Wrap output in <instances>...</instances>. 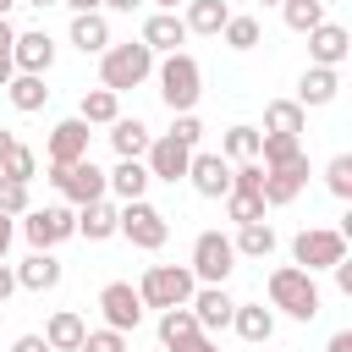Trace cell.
<instances>
[{"instance_id": "cell-1", "label": "cell", "mask_w": 352, "mask_h": 352, "mask_svg": "<svg viewBox=\"0 0 352 352\" xmlns=\"http://www.w3.org/2000/svg\"><path fill=\"white\" fill-rule=\"evenodd\" d=\"M154 77V50L138 38H126V44H110L104 55H99V88H110V94H126V88H138V82H148Z\"/></svg>"}, {"instance_id": "cell-2", "label": "cell", "mask_w": 352, "mask_h": 352, "mask_svg": "<svg viewBox=\"0 0 352 352\" xmlns=\"http://www.w3.org/2000/svg\"><path fill=\"white\" fill-rule=\"evenodd\" d=\"M319 302H324V297H319V286H314L308 270H297V264L270 270V308H280V314H292V319H314Z\"/></svg>"}, {"instance_id": "cell-3", "label": "cell", "mask_w": 352, "mask_h": 352, "mask_svg": "<svg viewBox=\"0 0 352 352\" xmlns=\"http://www.w3.org/2000/svg\"><path fill=\"white\" fill-rule=\"evenodd\" d=\"M198 94H204V72H198V60H192L187 50H170V55L160 60V99L170 104V116H182V110L198 104Z\"/></svg>"}, {"instance_id": "cell-4", "label": "cell", "mask_w": 352, "mask_h": 352, "mask_svg": "<svg viewBox=\"0 0 352 352\" xmlns=\"http://www.w3.org/2000/svg\"><path fill=\"white\" fill-rule=\"evenodd\" d=\"M192 292H198V280H192V270H187V264H148V270H143V280H138L143 308H182Z\"/></svg>"}, {"instance_id": "cell-5", "label": "cell", "mask_w": 352, "mask_h": 352, "mask_svg": "<svg viewBox=\"0 0 352 352\" xmlns=\"http://www.w3.org/2000/svg\"><path fill=\"white\" fill-rule=\"evenodd\" d=\"M116 231L132 242V248H143V253H154V248H165V236H170V220L148 204V198H126L121 204V214H116Z\"/></svg>"}, {"instance_id": "cell-6", "label": "cell", "mask_w": 352, "mask_h": 352, "mask_svg": "<svg viewBox=\"0 0 352 352\" xmlns=\"http://www.w3.org/2000/svg\"><path fill=\"white\" fill-rule=\"evenodd\" d=\"M346 258V231H330V226H308V231H297L292 236V264L297 270H330V264H341Z\"/></svg>"}, {"instance_id": "cell-7", "label": "cell", "mask_w": 352, "mask_h": 352, "mask_svg": "<svg viewBox=\"0 0 352 352\" xmlns=\"http://www.w3.org/2000/svg\"><path fill=\"white\" fill-rule=\"evenodd\" d=\"M192 280H204V286H226V275L236 270V248H231V236H220V231H198V242H192Z\"/></svg>"}, {"instance_id": "cell-8", "label": "cell", "mask_w": 352, "mask_h": 352, "mask_svg": "<svg viewBox=\"0 0 352 352\" xmlns=\"http://www.w3.org/2000/svg\"><path fill=\"white\" fill-rule=\"evenodd\" d=\"M187 160H192V148H187L182 138H170V132L148 138V148H143L148 182H182V176H187Z\"/></svg>"}, {"instance_id": "cell-9", "label": "cell", "mask_w": 352, "mask_h": 352, "mask_svg": "<svg viewBox=\"0 0 352 352\" xmlns=\"http://www.w3.org/2000/svg\"><path fill=\"white\" fill-rule=\"evenodd\" d=\"M50 182L72 198V204H94V198H104L110 187H104V170L94 165V160H77V165H50Z\"/></svg>"}, {"instance_id": "cell-10", "label": "cell", "mask_w": 352, "mask_h": 352, "mask_svg": "<svg viewBox=\"0 0 352 352\" xmlns=\"http://www.w3.org/2000/svg\"><path fill=\"white\" fill-rule=\"evenodd\" d=\"M22 236H28L33 248H60L66 236H77V214H72V209H60V204H50V209H28Z\"/></svg>"}, {"instance_id": "cell-11", "label": "cell", "mask_w": 352, "mask_h": 352, "mask_svg": "<svg viewBox=\"0 0 352 352\" xmlns=\"http://www.w3.org/2000/svg\"><path fill=\"white\" fill-rule=\"evenodd\" d=\"M99 314H104V324L110 330H138L143 324V297H138V286H126V280H110L104 292H99Z\"/></svg>"}, {"instance_id": "cell-12", "label": "cell", "mask_w": 352, "mask_h": 352, "mask_svg": "<svg viewBox=\"0 0 352 352\" xmlns=\"http://www.w3.org/2000/svg\"><path fill=\"white\" fill-rule=\"evenodd\" d=\"M88 121L82 116H72V121H60L55 132H50V143H44V160L50 165H77V160H88Z\"/></svg>"}, {"instance_id": "cell-13", "label": "cell", "mask_w": 352, "mask_h": 352, "mask_svg": "<svg viewBox=\"0 0 352 352\" xmlns=\"http://www.w3.org/2000/svg\"><path fill=\"white\" fill-rule=\"evenodd\" d=\"M187 182H192V192H204V198H226V192H231V160H226V154H192V160H187Z\"/></svg>"}, {"instance_id": "cell-14", "label": "cell", "mask_w": 352, "mask_h": 352, "mask_svg": "<svg viewBox=\"0 0 352 352\" xmlns=\"http://www.w3.org/2000/svg\"><path fill=\"white\" fill-rule=\"evenodd\" d=\"M11 60H16V72H50L55 66V38L44 33V28H28V33H16L11 38Z\"/></svg>"}, {"instance_id": "cell-15", "label": "cell", "mask_w": 352, "mask_h": 352, "mask_svg": "<svg viewBox=\"0 0 352 352\" xmlns=\"http://www.w3.org/2000/svg\"><path fill=\"white\" fill-rule=\"evenodd\" d=\"M302 187H308V154H297L292 165H275V170H264V187H258V192H264V204L275 209V204H292Z\"/></svg>"}, {"instance_id": "cell-16", "label": "cell", "mask_w": 352, "mask_h": 352, "mask_svg": "<svg viewBox=\"0 0 352 352\" xmlns=\"http://www.w3.org/2000/svg\"><path fill=\"white\" fill-rule=\"evenodd\" d=\"M346 50H352V38H346V28L341 22H319V28H308V55H314V66H341L346 60Z\"/></svg>"}, {"instance_id": "cell-17", "label": "cell", "mask_w": 352, "mask_h": 352, "mask_svg": "<svg viewBox=\"0 0 352 352\" xmlns=\"http://www.w3.org/2000/svg\"><path fill=\"white\" fill-rule=\"evenodd\" d=\"M60 275H66V270H60V258H55L50 248H33V253L16 264V286H28V292H55Z\"/></svg>"}, {"instance_id": "cell-18", "label": "cell", "mask_w": 352, "mask_h": 352, "mask_svg": "<svg viewBox=\"0 0 352 352\" xmlns=\"http://www.w3.org/2000/svg\"><path fill=\"white\" fill-rule=\"evenodd\" d=\"M187 308H192L198 330H226L236 302H231V292H226V286H204V292H192V297H187Z\"/></svg>"}, {"instance_id": "cell-19", "label": "cell", "mask_w": 352, "mask_h": 352, "mask_svg": "<svg viewBox=\"0 0 352 352\" xmlns=\"http://www.w3.org/2000/svg\"><path fill=\"white\" fill-rule=\"evenodd\" d=\"M143 44H148L154 55H170L176 44H187V22H182L176 11H154V16L143 22Z\"/></svg>"}, {"instance_id": "cell-20", "label": "cell", "mask_w": 352, "mask_h": 352, "mask_svg": "<svg viewBox=\"0 0 352 352\" xmlns=\"http://www.w3.org/2000/svg\"><path fill=\"white\" fill-rule=\"evenodd\" d=\"M72 44H77L82 55H104V50H110V22H104V11H77V16H72Z\"/></svg>"}, {"instance_id": "cell-21", "label": "cell", "mask_w": 352, "mask_h": 352, "mask_svg": "<svg viewBox=\"0 0 352 352\" xmlns=\"http://www.w3.org/2000/svg\"><path fill=\"white\" fill-rule=\"evenodd\" d=\"M231 330H236L242 341H253V346H258V341H270V336H275V314H270L264 302H236V308H231Z\"/></svg>"}, {"instance_id": "cell-22", "label": "cell", "mask_w": 352, "mask_h": 352, "mask_svg": "<svg viewBox=\"0 0 352 352\" xmlns=\"http://www.w3.org/2000/svg\"><path fill=\"white\" fill-rule=\"evenodd\" d=\"M341 94V77H336V66H308L302 72V82H297V104L308 110V104H330Z\"/></svg>"}, {"instance_id": "cell-23", "label": "cell", "mask_w": 352, "mask_h": 352, "mask_svg": "<svg viewBox=\"0 0 352 352\" xmlns=\"http://www.w3.org/2000/svg\"><path fill=\"white\" fill-rule=\"evenodd\" d=\"M148 138H154V132H148L138 116H116V121H110V148H116L121 160H143Z\"/></svg>"}, {"instance_id": "cell-24", "label": "cell", "mask_w": 352, "mask_h": 352, "mask_svg": "<svg viewBox=\"0 0 352 352\" xmlns=\"http://www.w3.org/2000/svg\"><path fill=\"white\" fill-rule=\"evenodd\" d=\"M104 187L126 204V198H143L148 192V165L143 160H116V170H104Z\"/></svg>"}, {"instance_id": "cell-25", "label": "cell", "mask_w": 352, "mask_h": 352, "mask_svg": "<svg viewBox=\"0 0 352 352\" xmlns=\"http://www.w3.org/2000/svg\"><path fill=\"white\" fill-rule=\"evenodd\" d=\"M82 336H88V324H82V314H72V308L50 314V324H44L50 352H77V346H82Z\"/></svg>"}, {"instance_id": "cell-26", "label": "cell", "mask_w": 352, "mask_h": 352, "mask_svg": "<svg viewBox=\"0 0 352 352\" xmlns=\"http://www.w3.org/2000/svg\"><path fill=\"white\" fill-rule=\"evenodd\" d=\"M116 204L110 198H94V204H82V214H77V236H88V242H104V236H116Z\"/></svg>"}, {"instance_id": "cell-27", "label": "cell", "mask_w": 352, "mask_h": 352, "mask_svg": "<svg viewBox=\"0 0 352 352\" xmlns=\"http://www.w3.org/2000/svg\"><path fill=\"white\" fill-rule=\"evenodd\" d=\"M231 248H236V258H270L275 253V226L270 220H248V226H236Z\"/></svg>"}, {"instance_id": "cell-28", "label": "cell", "mask_w": 352, "mask_h": 352, "mask_svg": "<svg viewBox=\"0 0 352 352\" xmlns=\"http://www.w3.org/2000/svg\"><path fill=\"white\" fill-rule=\"evenodd\" d=\"M6 99H11L22 116H33V110H44L50 88H44V77H38V72H16V77L6 82Z\"/></svg>"}, {"instance_id": "cell-29", "label": "cell", "mask_w": 352, "mask_h": 352, "mask_svg": "<svg viewBox=\"0 0 352 352\" xmlns=\"http://www.w3.org/2000/svg\"><path fill=\"white\" fill-rule=\"evenodd\" d=\"M264 132H292V138H302V132H308V110H302L297 99H270V104H264Z\"/></svg>"}, {"instance_id": "cell-30", "label": "cell", "mask_w": 352, "mask_h": 352, "mask_svg": "<svg viewBox=\"0 0 352 352\" xmlns=\"http://www.w3.org/2000/svg\"><path fill=\"white\" fill-rule=\"evenodd\" d=\"M192 336H198V319H192L187 302H182V308H160V341H165V352L187 346Z\"/></svg>"}, {"instance_id": "cell-31", "label": "cell", "mask_w": 352, "mask_h": 352, "mask_svg": "<svg viewBox=\"0 0 352 352\" xmlns=\"http://www.w3.org/2000/svg\"><path fill=\"white\" fill-rule=\"evenodd\" d=\"M226 16H231V6L226 0H187V33H204V38H214L220 28H226Z\"/></svg>"}, {"instance_id": "cell-32", "label": "cell", "mask_w": 352, "mask_h": 352, "mask_svg": "<svg viewBox=\"0 0 352 352\" xmlns=\"http://www.w3.org/2000/svg\"><path fill=\"white\" fill-rule=\"evenodd\" d=\"M297 154H302V138H292V132H258V165H264V170L292 165Z\"/></svg>"}, {"instance_id": "cell-33", "label": "cell", "mask_w": 352, "mask_h": 352, "mask_svg": "<svg viewBox=\"0 0 352 352\" xmlns=\"http://www.w3.org/2000/svg\"><path fill=\"white\" fill-rule=\"evenodd\" d=\"M77 116H82L88 126H110V121L121 116V94H110V88H88L82 104H77Z\"/></svg>"}, {"instance_id": "cell-34", "label": "cell", "mask_w": 352, "mask_h": 352, "mask_svg": "<svg viewBox=\"0 0 352 352\" xmlns=\"http://www.w3.org/2000/svg\"><path fill=\"white\" fill-rule=\"evenodd\" d=\"M0 176H11V182H33V176H38V154H33L28 143H11V148L0 154Z\"/></svg>"}, {"instance_id": "cell-35", "label": "cell", "mask_w": 352, "mask_h": 352, "mask_svg": "<svg viewBox=\"0 0 352 352\" xmlns=\"http://www.w3.org/2000/svg\"><path fill=\"white\" fill-rule=\"evenodd\" d=\"M280 16H286L292 33H308V28L324 22V0H280Z\"/></svg>"}, {"instance_id": "cell-36", "label": "cell", "mask_w": 352, "mask_h": 352, "mask_svg": "<svg viewBox=\"0 0 352 352\" xmlns=\"http://www.w3.org/2000/svg\"><path fill=\"white\" fill-rule=\"evenodd\" d=\"M220 154L226 160H258V126H231L220 138Z\"/></svg>"}, {"instance_id": "cell-37", "label": "cell", "mask_w": 352, "mask_h": 352, "mask_svg": "<svg viewBox=\"0 0 352 352\" xmlns=\"http://www.w3.org/2000/svg\"><path fill=\"white\" fill-rule=\"evenodd\" d=\"M264 209H270V204H264V192H236V187L226 192V214H231L236 226H248V220H264Z\"/></svg>"}, {"instance_id": "cell-38", "label": "cell", "mask_w": 352, "mask_h": 352, "mask_svg": "<svg viewBox=\"0 0 352 352\" xmlns=\"http://www.w3.org/2000/svg\"><path fill=\"white\" fill-rule=\"evenodd\" d=\"M220 33H226L231 50H253V44H258V22H253V16H226Z\"/></svg>"}, {"instance_id": "cell-39", "label": "cell", "mask_w": 352, "mask_h": 352, "mask_svg": "<svg viewBox=\"0 0 352 352\" xmlns=\"http://www.w3.org/2000/svg\"><path fill=\"white\" fill-rule=\"evenodd\" d=\"M324 187H330L336 198H352V154H336V160L324 165Z\"/></svg>"}, {"instance_id": "cell-40", "label": "cell", "mask_w": 352, "mask_h": 352, "mask_svg": "<svg viewBox=\"0 0 352 352\" xmlns=\"http://www.w3.org/2000/svg\"><path fill=\"white\" fill-rule=\"evenodd\" d=\"M33 204H28V182H11V176H0V214H28Z\"/></svg>"}, {"instance_id": "cell-41", "label": "cell", "mask_w": 352, "mask_h": 352, "mask_svg": "<svg viewBox=\"0 0 352 352\" xmlns=\"http://www.w3.org/2000/svg\"><path fill=\"white\" fill-rule=\"evenodd\" d=\"M77 352H126V336H121V330H110V324H104V330H88V336H82V346H77Z\"/></svg>"}, {"instance_id": "cell-42", "label": "cell", "mask_w": 352, "mask_h": 352, "mask_svg": "<svg viewBox=\"0 0 352 352\" xmlns=\"http://www.w3.org/2000/svg\"><path fill=\"white\" fill-rule=\"evenodd\" d=\"M231 187H236V192H258V187H264V165H258V160H242V165L231 170Z\"/></svg>"}, {"instance_id": "cell-43", "label": "cell", "mask_w": 352, "mask_h": 352, "mask_svg": "<svg viewBox=\"0 0 352 352\" xmlns=\"http://www.w3.org/2000/svg\"><path fill=\"white\" fill-rule=\"evenodd\" d=\"M170 138H182V143H187V148H192V143H198V138H204V121H198V116H192V110H182V116H176V121H170Z\"/></svg>"}, {"instance_id": "cell-44", "label": "cell", "mask_w": 352, "mask_h": 352, "mask_svg": "<svg viewBox=\"0 0 352 352\" xmlns=\"http://www.w3.org/2000/svg\"><path fill=\"white\" fill-rule=\"evenodd\" d=\"M11 352H50V341H44V336H16Z\"/></svg>"}, {"instance_id": "cell-45", "label": "cell", "mask_w": 352, "mask_h": 352, "mask_svg": "<svg viewBox=\"0 0 352 352\" xmlns=\"http://www.w3.org/2000/svg\"><path fill=\"white\" fill-rule=\"evenodd\" d=\"M11 292H16V270L0 258V308H6V297H11Z\"/></svg>"}, {"instance_id": "cell-46", "label": "cell", "mask_w": 352, "mask_h": 352, "mask_svg": "<svg viewBox=\"0 0 352 352\" xmlns=\"http://www.w3.org/2000/svg\"><path fill=\"white\" fill-rule=\"evenodd\" d=\"M330 270H336V286H341V292H346V297H352V264H346V258H341V264H330Z\"/></svg>"}, {"instance_id": "cell-47", "label": "cell", "mask_w": 352, "mask_h": 352, "mask_svg": "<svg viewBox=\"0 0 352 352\" xmlns=\"http://www.w3.org/2000/svg\"><path fill=\"white\" fill-rule=\"evenodd\" d=\"M324 352H352V330H336V336L324 341Z\"/></svg>"}, {"instance_id": "cell-48", "label": "cell", "mask_w": 352, "mask_h": 352, "mask_svg": "<svg viewBox=\"0 0 352 352\" xmlns=\"http://www.w3.org/2000/svg\"><path fill=\"white\" fill-rule=\"evenodd\" d=\"M176 352H220V346H214V341H209V336H204V330H198V336H192V341H187V346H176Z\"/></svg>"}, {"instance_id": "cell-49", "label": "cell", "mask_w": 352, "mask_h": 352, "mask_svg": "<svg viewBox=\"0 0 352 352\" xmlns=\"http://www.w3.org/2000/svg\"><path fill=\"white\" fill-rule=\"evenodd\" d=\"M11 38H16V28H11L6 16H0V55H11Z\"/></svg>"}, {"instance_id": "cell-50", "label": "cell", "mask_w": 352, "mask_h": 352, "mask_svg": "<svg viewBox=\"0 0 352 352\" xmlns=\"http://www.w3.org/2000/svg\"><path fill=\"white\" fill-rule=\"evenodd\" d=\"M11 231H16V226H11V214H0V258H6V248H11Z\"/></svg>"}, {"instance_id": "cell-51", "label": "cell", "mask_w": 352, "mask_h": 352, "mask_svg": "<svg viewBox=\"0 0 352 352\" xmlns=\"http://www.w3.org/2000/svg\"><path fill=\"white\" fill-rule=\"evenodd\" d=\"M11 77H16V60H11V55H0V88H6Z\"/></svg>"}, {"instance_id": "cell-52", "label": "cell", "mask_w": 352, "mask_h": 352, "mask_svg": "<svg viewBox=\"0 0 352 352\" xmlns=\"http://www.w3.org/2000/svg\"><path fill=\"white\" fill-rule=\"evenodd\" d=\"M60 6H72V16H77V11H99L104 0H60Z\"/></svg>"}, {"instance_id": "cell-53", "label": "cell", "mask_w": 352, "mask_h": 352, "mask_svg": "<svg viewBox=\"0 0 352 352\" xmlns=\"http://www.w3.org/2000/svg\"><path fill=\"white\" fill-rule=\"evenodd\" d=\"M104 6H110V11H138L143 0H104Z\"/></svg>"}, {"instance_id": "cell-54", "label": "cell", "mask_w": 352, "mask_h": 352, "mask_svg": "<svg viewBox=\"0 0 352 352\" xmlns=\"http://www.w3.org/2000/svg\"><path fill=\"white\" fill-rule=\"evenodd\" d=\"M11 143H16V132H6V126H0V154H6Z\"/></svg>"}, {"instance_id": "cell-55", "label": "cell", "mask_w": 352, "mask_h": 352, "mask_svg": "<svg viewBox=\"0 0 352 352\" xmlns=\"http://www.w3.org/2000/svg\"><path fill=\"white\" fill-rule=\"evenodd\" d=\"M154 6H160V11H176V6H187V0H154Z\"/></svg>"}, {"instance_id": "cell-56", "label": "cell", "mask_w": 352, "mask_h": 352, "mask_svg": "<svg viewBox=\"0 0 352 352\" xmlns=\"http://www.w3.org/2000/svg\"><path fill=\"white\" fill-rule=\"evenodd\" d=\"M22 6H38V11H44V6H60V0H22Z\"/></svg>"}, {"instance_id": "cell-57", "label": "cell", "mask_w": 352, "mask_h": 352, "mask_svg": "<svg viewBox=\"0 0 352 352\" xmlns=\"http://www.w3.org/2000/svg\"><path fill=\"white\" fill-rule=\"evenodd\" d=\"M11 6H22V0H0V16H6V11H11Z\"/></svg>"}, {"instance_id": "cell-58", "label": "cell", "mask_w": 352, "mask_h": 352, "mask_svg": "<svg viewBox=\"0 0 352 352\" xmlns=\"http://www.w3.org/2000/svg\"><path fill=\"white\" fill-rule=\"evenodd\" d=\"M264 6H280V0H264Z\"/></svg>"}]
</instances>
